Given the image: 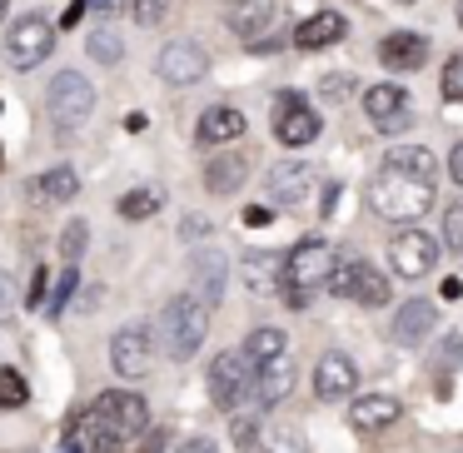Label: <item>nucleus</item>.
<instances>
[{"instance_id":"f257e3e1","label":"nucleus","mask_w":463,"mask_h":453,"mask_svg":"<svg viewBox=\"0 0 463 453\" xmlns=\"http://www.w3.org/2000/svg\"><path fill=\"white\" fill-rule=\"evenodd\" d=\"M433 204V180H419V175H399L383 165L379 175L369 180V210L379 214V220H419V214H429Z\"/></svg>"},{"instance_id":"f03ea898","label":"nucleus","mask_w":463,"mask_h":453,"mask_svg":"<svg viewBox=\"0 0 463 453\" xmlns=\"http://www.w3.org/2000/svg\"><path fill=\"white\" fill-rule=\"evenodd\" d=\"M210 309L214 304H204L200 294H175V299L165 304L160 339H165V354H170V359L184 363L204 344V334H210Z\"/></svg>"},{"instance_id":"7ed1b4c3","label":"nucleus","mask_w":463,"mask_h":453,"mask_svg":"<svg viewBox=\"0 0 463 453\" xmlns=\"http://www.w3.org/2000/svg\"><path fill=\"white\" fill-rule=\"evenodd\" d=\"M334 274H339V250H334L329 240H319V234L299 240L284 254V284H289V294H304V299H309L314 289L334 284Z\"/></svg>"},{"instance_id":"20e7f679","label":"nucleus","mask_w":463,"mask_h":453,"mask_svg":"<svg viewBox=\"0 0 463 453\" xmlns=\"http://www.w3.org/2000/svg\"><path fill=\"white\" fill-rule=\"evenodd\" d=\"M254 379H260V363H254L244 349L214 354V363H210V399H214V409L234 413L254 393Z\"/></svg>"},{"instance_id":"39448f33","label":"nucleus","mask_w":463,"mask_h":453,"mask_svg":"<svg viewBox=\"0 0 463 453\" xmlns=\"http://www.w3.org/2000/svg\"><path fill=\"white\" fill-rule=\"evenodd\" d=\"M125 443H130V439H125V433L90 403V409L71 413V423H65V439H61V453H120Z\"/></svg>"},{"instance_id":"423d86ee","label":"nucleus","mask_w":463,"mask_h":453,"mask_svg":"<svg viewBox=\"0 0 463 453\" xmlns=\"http://www.w3.org/2000/svg\"><path fill=\"white\" fill-rule=\"evenodd\" d=\"M45 105H51V120L61 125V130H80V125L90 120V110H95V90H90L85 75L61 71L51 80V90H45Z\"/></svg>"},{"instance_id":"0eeeda50","label":"nucleus","mask_w":463,"mask_h":453,"mask_svg":"<svg viewBox=\"0 0 463 453\" xmlns=\"http://www.w3.org/2000/svg\"><path fill=\"white\" fill-rule=\"evenodd\" d=\"M439 240H433L429 230H419V224H403L399 234H393L389 244V264L393 274H403V279H423V274L439 269Z\"/></svg>"},{"instance_id":"6e6552de","label":"nucleus","mask_w":463,"mask_h":453,"mask_svg":"<svg viewBox=\"0 0 463 453\" xmlns=\"http://www.w3.org/2000/svg\"><path fill=\"white\" fill-rule=\"evenodd\" d=\"M55 51V25L45 15H21L5 35V55H11L15 71H35L41 61H51Z\"/></svg>"},{"instance_id":"1a4fd4ad","label":"nucleus","mask_w":463,"mask_h":453,"mask_svg":"<svg viewBox=\"0 0 463 453\" xmlns=\"http://www.w3.org/2000/svg\"><path fill=\"white\" fill-rule=\"evenodd\" d=\"M230 31L240 35V41H250V51L269 55V41H279L274 35V25H279V5L274 0H234L230 5Z\"/></svg>"},{"instance_id":"9d476101","label":"nucleus","mask_w":463,"mask_h":453,"mask_svg":"<svg viewBox=\"0 0 463 453\" xmlns=\"http://www.w3.org/2000/svg\"><path fill=\"white\" fill-rule=\"evenodd\" d=\"M319 115L304 105V95H279L274 100V140L289 145V150H304V145L319 140Z\"/></svg>"},{"instance_id":"9b49d317","label":"nucleus","mask_w":463,"mask_h":453,"mask_svg":"<svg viewBox=\"0 0 463 453\" xmlns=\"http://www.w3.org/2000/svg\"><path fill=\"white\" fill-rule=\"evenodd\" d=\"M339 299H354V304H369V309H379V304H389V294H393V284L383 279L373 264H364V260H354V264H339V274H334V284H329Z\"/></svg>"},{"instance_id":"f8f14e48","label":"nucleus","mask_w":463,"mask_h":453,"mask_svg":"<svg viewBox=\"0 0 463 453\" xmlns=\"http://www.w3.org/2000/svg\"><path fill=\"white\" fill-rule=\"evenodd\" d=\"M150 354H155V339L145 324H125V329H115L110 339V363L120 379H145V369H150Z\"/></svg>"},{"instance_id":"ddd939ff","label":"nucleus","mask_w":463,"mask_h":453,"mask_svg":"<svg viewBox=\"0 0 463 453\" xmlns=\"http://www.w3.org/2000/svg\"><path fill=\"white\" fill-rule=\"evenodd\" d=\"M364 110H369V120H373V130H379V135H403V130L413 125L403 85H369V95H364Z\"/></svg>"},{"instance_id":"4468645a","label":"nucleus","mask_w":463,"mask_h":453,"mask_svg":"<svg viewBox=\"0 0 463 453\" xmlns=\"http://www.w3.org/2000/svg\"><path fill=\"white\" fill-rule=\"evenodd\" d=\"M160 75L170 85H200L210 75V55H204L200 41H170L160 51Z\"/></svg>"},{"instance_id":"2eb2a0df","label":"nucleus","mask_w":463,"mask_h":453,"mask_svg":"<svg viewBox=\"0 0 463 453\" xmlns=\"http://www.w3.org/2000/svg\"><path fill=\"white\" fill-rule=\"evenodd\" d=\"M354 389H359V363L349 354H324L319 369H314V393L324 403H349Z\"/></svg>"},{"instance_id":"dca6fc26","label":"nucleus","mask_w":463,"mask_h":453,"mask_svg":"<svg viewBox=\"0 0 463 453\" xmlns=\"http://www.w3.org/2000/svg\"><path fill=\"white\" fill-rule=\"evenodd\" d=\"M95 409H100L125 439H140L145 423H150V403H145L140 393H130V389H105L100 399H95Z\"/></svg>"},{"instance_id":"f3484780","label":"nucleus","mask_w":463,"mask_h":453,"mask_svg":"<svg viewBox=\"0 0 463 453\" xmlns=\"http://www.w3.org/2000/svg\"><path fill=\"white\" fill-rule=\"evenodd\" d=\"M399 399L393 393H359V399H349V429L359 433H383L393 419H399Z\"/></svg>"},{"instance_id":"a211bd4d","label":"nucleus","mask_w":463,"mask_h":453,"mask_svg":"<svg viewBox=\"0 0 463 453\" xmlns=\"http://www.w3.org/2000/svg\"><path fill=\"white\" fill-rule=\"evenodd\" d=\"M379 61L389 65V71H419V65L429 61V41H423L419 31H393L379 41Z\"/></svg>"},{"instance_id":"6ab92c4d","label":"nucleus","mask_w":463,"mask_h":453,"mask_svg":"<svg viewBox=\"0 0 463 453\" xmlns=\"http://www.w3.org/2000/svg\"><path fill=\"white\" fill-rule=\"evenodd\" d=\"M244 135V110H234V105H210V110L200 115V130H194V140L200 145H230Z\"/></svg>"},{"instance_id":"aec40b11","label":"nucleus","mask_w":463,"mask_h":453,"mask_svg":"<svg viewBox=\"0 0 463 453\" xmlns=\"http://www.w3.org/2000/svg\"><path fill=\"white\" fill-rule=\"evenodd\" d=\"M433 324H439V309H433L429 299H409L399 314H393V339L399 344H423L433 334Z\"/></svg>"},{"instance_id":"412c9836","label":"nucleus","mask_w":463,"mask_h":453,"mask_svg":"<svg viewBox=\"0 0 463 453\" xmlns=\"http://www.w3.org/2000/svg\"><path fill=\"white\" fill-rule=\"evenodd\" d=\"M294 393V363L284 359H269V363H260V379H254V399L264 403V409H274V403H284Z\"/></svg>"},{"instance_id":"4be33fe9","label":"nucleus","mask_w":463,"mask_h":453,"mask_svg":"<svg viewBox=\"0 0 463 453\" xmlns=\"http://www.w3.org/2000/svg\"><path fill=\"white\" fill-rule=\"evenodd\" d=\"M344 41V15L339 11H319L309 15V21H299V31H294V45L299 51H324V45H339Z\"/></svg>"},{"instance_id":"5701e85b","label":"nucleus","mask_w":463,"mask_h":453,"mask_svg":"<svg viewBox=\"0 0 463 453\" xmlns=\"http://www.w3.org/2000/svg\"><path fill=\"white\" fill-rule=\"evenodd\" d=\"M190 269H194V284H200V299L220 304L224 299V254L220 250H194Z\"/></svg>"},{"instance_id":"b1692460","label":"nucleus","mask_w":463,"mask_h":453,"mask_svg":"<svg viewBox=\"0 0 463 453\" xmlns=\"http://www.w3.org/2000/svg\"><path fill=\"white\" fill-rule=\"evenodd\" d=\"M244 180H250V160L244 155H220V160L204 165V190L210 194H234Z\"/></svg>"},{"instance_id":"393cba45","label":"nucleus","mask_w":463,"mask_h":453,"mask_svg":"<svg viewBox=\"0 0 463 453\" xmlns=\"http://www.w3.org/2000/svg\"><path fill=\"white\" fill-rule=\"evenodd\" d=\"M35 194H41L45 204H71L75 200V190H80V175L71 170V165H55V170H45L41 180L31 184Z\"/></svg>"},{"instance_id":"a878e982","label":"nucleus","mask_w":463,"mask_h":453,"mask_svg":"<svg viewBox=\"0 0 463 453\" xmlns=\"http://www.w3.org/2000/svg\"><path fill=\"white\" fill-rule=\"evenodd\" d=\"M279 274H284V254H274V250H254L250 260H244V284H250L254 294L274 289Z\"/></svg>"},{"instance_id":"bb28decb","label":"nucleus","mask_w":463,"mask_h":453,"mask_svg":"<svg viewBox=\"0 0 463 453\" xmlns=\"http://www.w3.org/2000/svg\"><path fill=\"white\" fill-rule=\"evenodd\" d=\"M309 190V165H299V160H284V165H274L269 170V194L274 200H299V194Z\"/></svg>"},{"instance_id":"cd10ccee","label":"nucleus","mask_w":463,"mask_h":453,"mask_svg":"<svg viewBox=\"0 0 463 453\" xmlns=\"http://www.w3.org/2000/svg\"><path fill=\"white\" fill-rule=\"evenodd\" d=\"M383 165L399 175H419V180H433V155L423 145H399V150L383 155Z\"/></svg>"},{"instance_id":"c85d7f7f","label":"nucleus","mask_w":463,"mask_h":453,"mask_svg":"<svg viewBox=\"0 0 463 453\" xmlns=\"http://www.w3.org/2000/svg\"><path fill=\"white\" fill-rule=\"evenodd\" d=\"M160 204H165V190L160 184H145V190H130L120 200V214L125 220H150V214H160Z\"/></svg>"},{"instance_id":"c756f323","label":"nucleus","mask_w":463,"mask_h":453,"mask_svg":"<svg viewBox=\"0 0 463 453\" xmlns=\"http://www.w3.org/2000/svg\"><path fill=\"white\" fill-rule=\"evenodd\" d=\"M244 354H250L254 363H269L284 354V329H254L250 339H244Z\"/></svg>"},{"instance_id":"7c9ffc66","label":"nucleus","mask_w":463,"mask_h":453,"mask_svg":"<svg viewBox=\"0 0 463 453\" xmlns=\"http://www.w3.org/2000/svg\"><path fill=\"white\" fill-rule=\"evenodd\" d=\"M25 399H31V389H25V373L0 369V413H5V409H21Z\"/></svg>"},{"instance_id":"2f4dec72","label":"nucleus","mask_w":463,"mask_h":453,"mask_svg":"<svg viewBox=\"0 0 463 453\" xmlns=\"http://www.w3.org/2000/svg\"><path fill=\"white\" fill-rule=\"evenodd\" d=\"M85 240H90V224L85 220H71L65 224V234H61V254H65V264H75L85 254Z\"/></svg>"},{"instance_id":"473e14b6","label":"nucleus","mask_w":463,"mask_h":453,"mask_svg":"<svg viewBox=\"0 0 463 453\" xmlns=\"http://www.w3.org/2000/svg\"><path fill=\"white\" fill-rule=\"evenodd\" d=\"M120 35H110V31H95L90 35V61L95 65H120Z\"/></svg>"},{"instance_id":"72a5a7b5","label":"nucleus","mask_w":463,"mask_h":453,"mask_svg":"<svg viewBox=\"0 0 463 453\" xmlns=\"http://www.w3.org/2000/svg\"><path fill=\"white\" fill-rule=\"evenodd\" d=\"M170 5L175 0H130V15H135V25L150 31V25H160L165 15H170Z\"/></svg>"},{"instance_id":"f704fd0d","label":"nucleus","mask_w":463,"mask_h":453,"mask_svg":"<svg viewBox=\"0 0 463 453\" xmlns=\"http://www.w3.org/2000/svg\"><path fill=\"white\" fill-rule=\"evenodd\" d=\"M443 244H449L453 254H463V194H458V204H449V214H443Z\"/></svg>"},{"instance_id":"c9c22d12","label":"nucleus","mask_w":463,"mask_h":453,"mask_svg":"<svg viewBox=\"0 0 463 453\" xmlns=\"http://www.w3.org/2000/svg\"><path fill=\"white\" fill-rule=\"evenodd\" d=\"M319 95H324L329 105H344V100L354 95V75H339V71L324 75V80H319Z\"/></svg>"},{"instance_id":"e433bc0d","label":"nucleus","mask_w":463,"mask_h":453,"mask_svg":"<svg viewBox=\"0 0 463 453\" xmlns=\"http://www.w3.org/2000/svg\"><path fill=\"white\" fill-rule=\"evenodd\" d=\"M75 284H80V279H75V264H65V274H61V279H55V299H51V319H61V314H65V304H71V294H75Z\"/></svg>"},{"instance_id":"4c0bfd02","label":"nucleus","mask_w":463,"mask_h":453,"mask_svg":"<svg viewBox=\"0 0 463 453\" xmlns=\"http://www.w3.org/2000/svg\"><path fill=\"white\" fill-rule=\"evenodd\" d=\"M443 100H463V51L443 65Z\"/></svg>"},{"instance_id":"58836bf2","label":"nucleus","mask_w":463,"mask_h":453,"mask_svg":"<svg viewBox=\"0 0 463 453\" xmlns=\"http://www.w3.org/2000/svg\"><path fill=\"white\" fill-rule=\"evenodd\" d=\"M269 453H304V443L294 439V429H269Z\"/></svg>"},{"instance_id":"ea45409f","label":"nucleus","mask_w":463,"mask_h":453,"mask_svg":"<svg viewBox=\"0 0 463 453\" xmlns=\"http://www.w3.org/2000/svg\"><path fill=\"white\" fill-rule=\"evenodd\" d=\"M170 453H220V448H214L210 439H184V443H175Z\"/></svg>"},{"instance_id":"a19ab883","label":"nucleus","mask_w":463,"mask_h":453,"mask_svg":"<svg viewBox=\"0 0 463 453\" xmlns=\"http://www.w3.org/2000/svg\"><path fill=\"white\" fill-rule=\"evenodd\" d=\"M449 175H453V184H458V190H463V140H458V145H453V150H449Z\"/></svg>"},{"instance_id":"79ce46f5","label":"nucleus","mask_w":463,"mask_h":453,"mask_svg":"<svg viewBox=\"0 0 463 453\" xmlns=\"http://www.w3.org/2000/svg\"><path fill=\"white\" fill-rule=\"evenodd\" d=\"M458 354H463V334H449V339H443V369H453Z\"/></svg>"},{"instance_id":"37998d69","label":"nucleus","mask_w":463,"mask_h":453,"mask_svg":"<svg viewBox=\"0 0 463 453\" xmlns=\"http://www.w3.org/2000/svg\"><path fill=\"white\" fill-rule=\"evenodd\" d=\"M15 309V284H11V274H0V314H11Z\"/></svg>"},{"instance_id":"c03bdc74","label":"nucleus","mask_w":463,"mask_h":453,"mask_svg":"<svg viewBox=\"0 0 463 453\" xmlns=\"http://www.w3.org/2000/svg\"><path fill=\"white\" fill-rule=\"evenodd\" d=\"M45 299V269H35V284L25 289V304H41Z\"/></svg>"},{"instance_id":"a18cd8bd","label":"nucleus","mask_w":463,"mask_h":453,"mask_svg":"<svg viewBox=\"0 0 463 453\" xmlns=\"http://www.w3.org/2000/svg\"><path fill=\"white\" fill-rule=\"evenodd\" d=\"M85 11H100V15H115V11H120V0H85Z\"/></svg>"},{"instance_id":"49530a36","label":"nucleus","mask_w":463,"mask_h":453,"mask_svg":"<svg viewBox=\"0 0 463 453\" xmlns=\"http://www.w3.org/2000/svg\"><path fill=\"white\" fill-rule=\"evenodd\" d=\"M234 439H240V443H254V423H250V419H234Z\"/></svg>"},{"instance_id":"de8ad7c7","label":"nucleus","mask_w":463,"mask_h":453,"mask_svg":"<svg viewBox=\"0 0 463 453\" xmlns=\"http://www.w3.org/2000/svg\"><path fill=\"white\" fill-rule=\"evenodd\" d=\"M274 220V210H244V224H250V230H254V224H269Z\"/></svg>"},{"instance_id":"09e8293b","label":"nucleus","mask_w":463,"mask_h":453,"mask_svg":"<svg viewBox=\"0 0 463 453\" xmlns=\"http://www.w3.org/2000/svg\"><path fill=\"white\" fill-rule=\"evenodd\" d=\"M80 15H85V0H80V5H71V11H65V15H61V25H65V31H71V25H75V21H80Z\"/></svg>"},{"instance_id":"8fccbe9b","label":"nucleus","mask_w":463,"mask_h":453,"mask_svg":"<svg viewBox=\"0 0 463 453\" xmlns=\"http://www.w3.org/2000/svg\"><path fill=\"white\" fill-rule=\"evenodd\" d=\"M463 294V279H443V299H458Z\"/></svg>"},{"instance_id":"3c124183","label":"nucleus","mask_w":463,"mask_h":453,"mask_svg":"<svg viewBox=\"0 0 463 453\" xmlns=\"http://www.w3.org/2000/svg\"><path fill=\"white\" fill-rule=\"evenodd\" d=\"M458 25H463V0H458Z\"/></svg>"},{"instance_id":"603ef678","label":"nucleus","mask_w":463,"mask_h":453,"mask_svg":"<svg viewBox=\"0 0 463 453\" xmlns=\"http://www.w3.org/2000/svg\"><path fill=\"white\" fill-rule=\"evenodd\" d=\"M0 21H5V0H0Z\"/></svg>"},{"instance_id":"864d4df0","label":"nucleus","mask_w":463,"mask_h":453,"mask_svg":"<svg viewBox=\"0 0 463 453\" xmlns=\"http://www.w3.org/2000/svg\"><path fill=\"white\" fill-rule=\"evenodd\" d=\"M399 5H413V0H399Z\"/></svg>"}]
</instances>
